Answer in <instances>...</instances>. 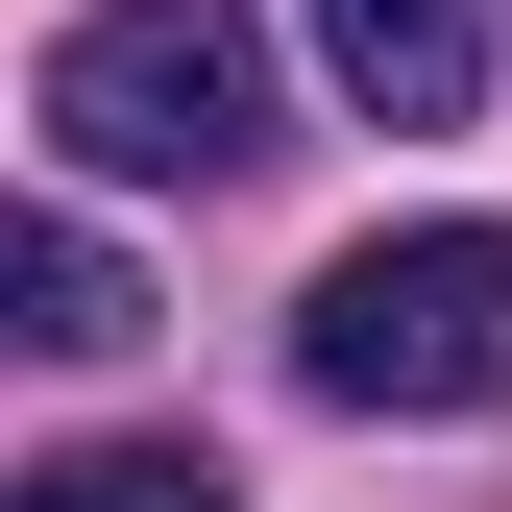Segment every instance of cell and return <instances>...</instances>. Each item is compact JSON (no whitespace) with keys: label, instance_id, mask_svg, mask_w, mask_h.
Segmentation results:
<instances>
[{"label":"cell","instance_id":"obj_4","mask_svg":"<svg viewBox=\"0 0 512 512\" xmlns=\"http://www.w3.org/2000/svg\"><path fill=\"white\" fill-rule=\"evenodd\" d=\"M0 293H25V317H0V342H49V366H122V342H147V293H122V244H98L74 196H49L25 244H0Z\"/></svg>","mask_w":512,"mask_h":512},{"label":"cell","instance_id":"obj_2","mask_svg":"<svg viewBox=\"0 0 512 512\" xmlns=\"http://www.w3.org/2000/svg\"><path fill=\"white\" fill-rule=\"evenodd\" d=\"M317 415H512V220H391L293 293Z\"/></svg>","mask_w":512,"mask_h":512},{"label":"cell","instance_id":"obj_1","mask_svg":"<svg viewBox=\"0 0 512 512\" xmlns=\"http://www.w3.org/2000/svg\"><path fill=\"white\" fill-rule=\"evenodd\" d=\"M25 122L74 196H220V171H269V49H244V0H74Z\"/></svg>","mask_w":512,"mask_h":512},{"label":"cell","instance_id":"obj_3","mask_svg":"<svg viewBox=\"0 0 512 512\" xmlns=\"http://www.w3.org/2000/svg\"><path fill=\"white\" fill-rule=\"evenodd\" d=\"M317 74L366 122H464L488 98V0H317Z\"/></svg>","mask_w":512,"mask_h":512},{"label":"cell","instance_id":"obj_5","mask_svg":"<svg viewBox=\"0 0 512 512\" xmlns=\"http://www.w3.org/2000/svg\"><path fill=\"white\" fill-rule=\"evenodd\" d=\"M0 512H244V488L196 464V439H74V464H25Z\"/></svg>","mask_w":512,"mask_h":512}]
</instances>
